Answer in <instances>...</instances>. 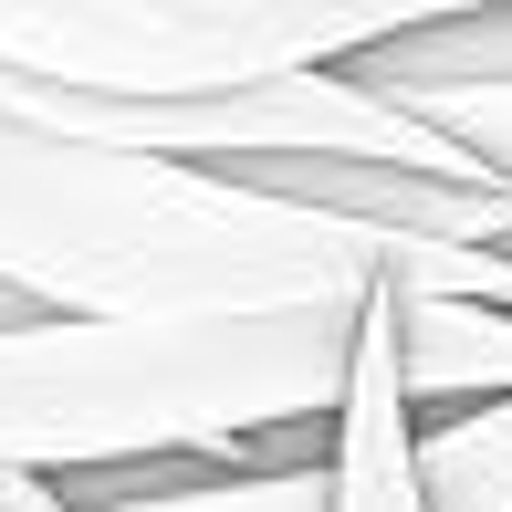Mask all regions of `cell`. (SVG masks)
<instances>
[{"label":"cell","instance_id":"1","mask_svg":"<svg viewBox=\"0 0 512 512\" xmlns=\"http://www.w3.org/2000/svg\"><path fill=\"white\" fill-rule=\"evenodd\" d=\"M408 304H512L502 251H439L262 199L241 178L84 147L0 84V293L63 324H251V314H356Z\"/></svg>","mask_w":512,"mask_h":512},{"label":"cell","instance_id":"2","mask_svg":"<svg viewBox=\"0 0 512 512\" xmlns=\"http://www.w3.org/2000/svg\"><path fill=\"white\" fill-rule=\"evenodd\" d=\"M366 314V304H356ZM356 314L251 324H0V481H115L178 460H241L272 429H314L345 398Z\"/></svg>","mask_w":512,"mask_h":512},{"label":"cell","instance_id":"3","mask_svg":"<svg viewBox=\"0 0 512 512\" xmlns=\"http://www.w3.org/2000/svg\"><path fill=\"white\" fill-rule=\"evenodd\" d=\"M512 0H0V84L74 105H199L241 84L356 74L366 53Z\"/></svg>","mask_w":512,"mask_h":512},{"label":"cell","instance_id":"4","mask_svg":"<svg viewBox=\"0 0 512 512\" xmlns=\"http://www.w3.org/2000/svg\"><path fill=\"white\" fill-rule=\"evenodd\" d=\"M408 439L418 418L398 398V356H387V283L366 293L356 314V356H345V398H335V512H429L408 471Z\"/></svg>","mask_w":512,"mask_h":512},{"label":"cell","instance_id":"5","mask_svg":"<svg viewBox=\"0 0 512 512\" xmlns=\"http://www.w3.org/2000/svg\"><path fill=\"white\" fill-rule=\"evenodd\" d=\"M387 356H398V398L408 418H460L512 398V304H408L387 293Z\"/></svg>","mask_w":512,"mask_h":512},{"label":"cell","instance_id":"6","mask_svg":"<svg viewBox=\"0 0 512 512\" xmlns=\"http://www.w3.org/2000/svg\"><path fill=\"white\" fill-rule=\"evenodd\" d=\"M63 512H335V471H241V460H178V471L63 481Z\"/></svg>","mask_w":512,"mask_h":512},{"label":"cell","instance_id":"7","mask_svg":"<svg viewBox=\"0 0 512 512\" xmlns=\"http://www.w3.org/2000/svg\"><path fill=\"white\" fill-rule=\"evenodd\" d=\"M408 471L429 512H512V398L460 408V418H418Z\"/></svg>","mask_w":512,"mask_h":512},{"label":"cell","instance_id":"8","mask_svg":"<svg viewBox=\"0 0 512 512\" xmlns=\"http://www.w3.org/2000/svg\"><path fill=\"white\" fill-rule=\"evenodd\" d=\"M387 105H408L429 136H450V147L481 168V189L512 209V74H492V84H398ZM502 241H512V230H502Z\"/></svg>","mask_w":512,"mask_h":512},{"label":"cell","instance_id":"9","mask_svg":"<svg viewBox=\"0 0 512 512\" xmlns=\"http://www.w3.org/2000/svg\"><path fill=\"white\" fill-rule=\"evenodd\" d=\"M0 512H63V502L42 492V481H0Z\"/></svg>","mask_w":512,"mask_h":512},{"label":"cell","instance_id":"10","mask_svg":"<svg viewBox=\"0 0 512 512\" xmlns=\"http://www.w3.org/2000/svg\"><path fill=\"white\" fill-rule=\"evenodd\" d=\"M0 324H21V304H11V293H0Z\"/></svg>","mask_w":512,"mask_h":512},{"label":"cell","instance_id":"11","mask_svg":"<svg viewBox=\"0 0 512 512\" xmlns=\"http://www.w3.org/2000/svg\"><path fill=\"white\" fill-rule=\"evenodd\" d=\"M502 262H512V241H502Z\"/></svg>","mask_w":512,"mask_h":512}]
</instances>
